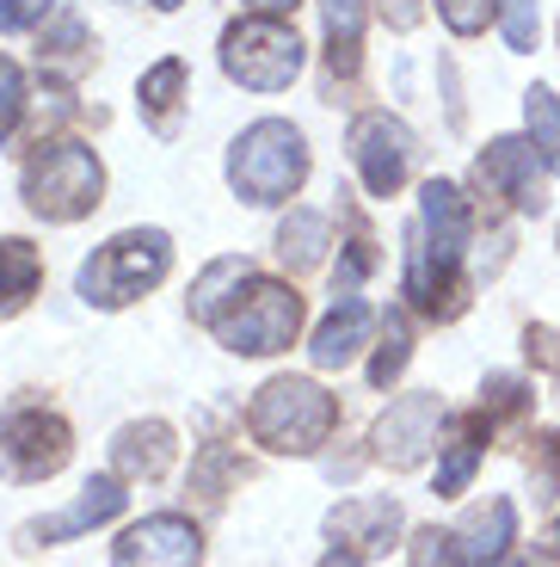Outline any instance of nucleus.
Returning <instances> with one entry per match:
<instances>
[{
	"mask_svg": "<svg viewBox=\"0 0 560 567\" xmlns=\"http://www.w3.org/2000/svg\"><path fill=\"white\" fill-rule=\"evenodd\" d=\"M19 198L31 216L69 228L105 204V161L81 136H43L31 142L25 167H19Z\"/></svg>",
	"mask_w": 560,
	"mask_h": 567,
	"instance_id": "f03ea898",
	"label": "nucleus"
},
{
	"mask_svg": "<svg viewBox=\"0 0 560 567\" xmlns=\"http://www.w3.org/2000/svg\"><path fill=\"white\" fill-rule=\"evenodd\" d=\"M302 0H247V13H271V19H290Z\"/></svg>",
	"mask_w": 560,
	"mask_h": 567,
	"instance_id": "e433bc0d",
	"label": "nucleus"
},
{
	"mask_svg": "<svg viewBox=\"0 0 560 567\" xmlns=\"http://www.w3.org/2000/svg\"><path fill=\"white\" fill-rule=\"evenodd\" d=\"M401 530H406V512H401V499H388V494H364V499H339L333 512H326V537L339 543V549H351V555H388L394 543H401Z\"/></svg>",
	"mask_w": 560,
	"mask_h": 567,
	"instance_id": "4468645a",
	"label": "nucleus"
},
{
	"mask_svg": "<svg viewBox=\"0 0 560 567\" xmlns=\"http://www.w3.org/2000/svg\"><path fill=\"white\" fill-rule=\"evenodd\" d=\"M444 432H449V413H444V401H437L432 389L394 395L388 408L376 413V425H370V463L406 475V468H419L425 456L444 444Z\"/></svg>",
	"mask_w": 560,
	"mask_h": 567,
	"instance_id": "1a4fd4ad",
	"label": "nucleus"
},
{
	"mask_svg": "<svg viewBox=\"0 0 560 567\" xmlns=\"http://www.w3.org/2000/svg\"><path fill=\"white\" fill-rule=\"evenodd\" d=\"M419 13H425L419 0H382V19H388L394 31H413V25H419Z\"/></svg>",
	"mask_w": 560,
	"mask_h": 567,
	"instance_id": "c9c22d12",
	"label": "nucleus"
},
{
	"mask_svg": "<svg viewBox=\"0 0 560 567\" xmlns=\"http://www.w3.org/2000/svg\"><path fill=\"white\" fill-rule=\"evenodd\" d=\"M173 271V235L167 228H124L105 247L81 259L74 271V297L86 309H129L136 297H148L155 284H167Z\"/></svg>",
	"mask_w": 560,
	"mask_h": 567,
	"instance_id": "39448f33",
	"label": "nucleus"
},
{
	"mask_svg": "<svg viewBox=\"0 0 560 567\" xmlns=\"http://www.w3.org/2000/svg\"><path fill=\"white\" fill-rule=\"evenodd\" d=\"M38 290H43V254L25 235H0V321H13L19 309H31Z\"/></svg>",
	"mask_w": 560,
	"mask_h": 567,
	"instance_id": "4be33fe9",
	"label": "nucleus"
},
{
	"mask_svg": "<svg viewBox=\"0 0 560 567\" xmlns=\"http://www.w3.org/2000/svg\"><path fill=\"white\" fill-rule=\"evenodd\" d=\"M247 475H252V463L235 451V444H204V451L191 456V494H197V506H222Z\"/></svg>",
	"mask_w": 560,
	"mask_h": 567,
	"instance_id": "b1692460",
	"label": "nucleus"
},
{
	"mask_svg": "<svg viewBox=\"0 0 560 567\" xmlns=\"http://www.w3.org/2000/svg\"><path fill=\"white\" fill-rule=\"evenodd\" d=\"M449 537H456V549H463L468 567H499L505 555H511V543H518V506L505 494L480 499V506H468L456 525H449Z\"/></svg>",
	"mask_w": 560,
	"mask_h": 567,
	"instance_id": "2eb2a0df",
	"label": "nucleus"
},
{
	"mask_svg": "<svg viewBox=\"0 0 560 567\" xmlns=\"http://www.w3.org/2000/svg\"><path fill=\"white\" fill-rule=\"evenodd\" d=\"M339 432V395L314 377H271L247 401V439L271 456H321V444Z\"/></svg>",
	"mask_w": 560,
	"mask_h": 567,
	"instance_id": "7ed1b4c3",
	"label": "nucleus"
},
{
	"mask_svg": "<svg viewBox=\"0 0 560 567\" xmlns=\"http://www.w3.org/2000/svg\"><path fill=\"white\" fill-rule=\"evenodd\" d=\"M93 62H98V38L86 31V19L74 13V7H56V13L38 25V69L74 81V74H86Z\"/></svg>",
	"mask_w": 560,
	"mask_h": 567,
	"instance_id": "a211bd4d",
	"label": "nucleus"
},
{
	"mask_svg": "<svg viewBox=\"0 0 560 567\" xmlns=\"http://www.w3.org/2000/svg\"><path fill=\"white\" fill-rule=\"evenodd\" d=\"M309 136L290 124V117H259L228 142V185L235 198L252 210H271V204H290L302 185H309Z\"/></svg>",
	"mask_w": 560,
	"mask_h": 567,
	"instance_id": "20e7f679",
	"label": "nucleus"
},
{
	"mask_svg": "<svg viewBox=\"0 0 560 567\" xmlns=\"http://www.w3.org/2000/svg\"><path fill=\"white\" fill-rule=\"evenodd\" d=\"M542 543H548L542 555H554V561H560V512H554V525H548V537H542Z\"/></svg>",
	"mask_w": 560,
	"mask_h": 567,
	"instance_id": "58836bf2",
	"label": "nucleus"
},
{
	"mask_svg": "<svg viewBox=\"0 0 560 567\" xmlns=\"http://www.w3.org/2000/svg\"><path fill=\"white\" fill-rule=\"evenodd\" d=\"M31 112V86H25V69L13 56H0V142L13 136Z\"/></svg>",
	"mask_w": 560,
	"mask_h": 567,
	"instance_id": "cd10ccee",
	"label": "nucleus"
},
{
	"mask_svg": "<svg viewBox=\"0 0 560 567\" xmlns=\"http://www.w3.org/2000/svg\"><path fill=\"white\" fill-rule=\"evenodd\" d=\"M475 185L487 198H505L518 216H542L548 210V161L536 155L530 136H499L480 148L475 161Z\"/></svg>",
	"mask_w": 560,
	"mask_h": 567,
	"instance_id": "9b49d317",
	"label": "nucleus"
},
{
	"mask_svg": "<svg viewBox=\"0 0 560 567\" xmlns=\"http://www.w3.org/2000/svg\"><path fill=\"white\" fill-rule=\"evenodd\" d=\"M523 124H530V142H536V155L548 161V173H560V100L548 86L523 93Z\"/></svg>",
	"mask_w": 560,
	"mask_h": 567,
	"instance_id": "bb28decb",
	"label": "nucleus"
},
{
	"mask_svg": "<svg viewBox=\"0 0 560 567\" xmlns=\"http://www.w3.org/2000/svg\"><path fill=\"white\" fill-rule=\"evenodd\" d=\"M179 456V432L167 420H129L112 439V475L124 482H160Z\"/></svg>",
	"mask_w": 560,
	"mask_h": 567,
	"instance_id": "dca6fc26",
	"label": "nucleus"
},
{
	"mask_svg": "<svg viewBox=\"0 0 560 567\" xmlns=\"http://www.w3.org/2000/svg\"><path fill=\"white\" fill-rule=\"evenodd\" d=\"M302 315H309L302 290L259 271V278L240 290V302L210 327V333L222 340V352H235V358H278V352H290V346H295Z\"/></svg>",
	"mask_w": 560,
	"mask_h": 567,
	"instance_id": "423d86ee",
	"label": "nucleus"
},
{
	"mask_svg": "<svg viewBox=\"0 0 560 567\" xmlns=\"http://www.w3.org/2000/svg\"><path fill=\"white\" fill-rule=\"evenodd\" d=\"M155 7H160V13H173V7H185V0H155Z\"/></svg>",
	"mask_w": 560,
	"mask_h": 567,
	"instance_id": "a19ab883",
	"label": "nucleus"
},
{
	"mask_svg": "<svg viewBox=\"0 0 560 567\" xmlns=\"http://www.w3.org/2000/svg\"><path fill=\"white\" fill-rule=\"evenodd\" d=\"M468 241H475V204L463 198V185L425 179L419 185V223L406 228V302L425 321H456L468 309Z\"/></svg>",
	"mask_w": 560,
	"mask_h": 567,
	"instance_id": "f257e3e1",
	"label": "nucleus"
},
{
	"mask_svg": "<svg viewBox=\"0 0 560 567\" xmlns=\"http://www.w3.org/2000/svg\"><path fill=\"white\" fill-rule=\"evenodd\" d=\"M112 567H204V530L185 512H148L117 530Z\"/></svg>",
	"mask_w": 560,
	"mask_h": 567,
	"instance_id": "f8f14e48",
	"label": "nucleus"
},
{
	"mask_svg": "<svg viewBox=\"0 0 560 567\" xmlns=\"http://www.w3.org/2000/svg\"><path fill=\"white\" fill-rule=\"evenodd\" d=\"M376 321H382V315L370 309V302H357V297H339V302H333V315H326V321L314 327V340H309V358H314V370H345V364H357V352L370 346V333H376Z\"/></svg>",
	"mask_w": 560,
	"mask_h": 567,
	"instance_id": "f3484780",
	"label": "nucleus"
},
{
	"mask_svg": "<svg viewBox=\"0 0 560 567\" xmlns=\"http://www.w3.org/2000/svg\"><path fill=\"white\" fill-rule=\"evenodd\" d=\"M406 358H413V315H406V309H388V315L376 321V358H370V383H376V389L401 383Z\"/></svg>",
	"mask_w": 560,
	"mask_h": 567,
	"instance_id": "a878e982",
	"label": "nucleus"
},
{
	"mask_svg": "<svg viewBox=\"0 0 560 567\" xmlns=\"http://www.w3.org/2000/svg\"><path fill=\"white\" fill-rule=\"evenodd\" d=\"M530 475H536V487H542V499H560V432L536 439V451H530Z\"/></svg>",
	"mask_w": 560,
	"mask_h": 567,
	"instance_id": "72a5a7b5",
	"label": "nucleus"
},
{
	"mask_svg": "<svg viewBox=\"0 0 560 567\" xmlns=\"http://www.w3.org/2000/svg\"><path fill=\"white\" fill-rule=\"evenodd\" d=\"M124 487H129L124 475H93L62 512H43V518L19 525V549H56V543H74V537H86V530L112 525L117 512L129 506Z\"/></svg>",
	"mask_w": 560,
	"mask_h": 567,
	"instance_id": "ddd939ff",
	"label": "nucleus"
},
{
	"mask_svg": "<svg viewBox=\"0 0 560 567\" xmlns=\"http://www.w3.org/2000/svg\"><path fill=\"white\" fill-rule=\"evenodd\" d=\"M185 86H191V69L179 56H160L155 69L136 81V105H142V124L155 136H179V112H185Z\"/></svg>",
	"mask_w": 560,
	"mask_h": 567,
	"instance_id": "aec40b11",
	"label": "nucleus"
},
{
	"mask_svg": "<svg viewBox=\"0 0 560 567\" xmlns=\"http://www.w3.org/2000/svg\"><path fill=\"white\" fill-rule=\"evenodd\" d=\"M487 444H492L487 420H480V413H456V420H449V439L437 444V451H444V463H437V494H444V499H463L468 482H475L480 451H487Z\"/></svg>",
	"mask_w": 560,
	"mask_h": 567,
	"instance_id": "412c9836",
	"label": "nucleus"
},
{
	"mask_svg": "<svg viewBox=\"0 0 560 567\" xmlns=\"http://www.w3.org/2000/svg\"><path fill=\"white\" fill-rule=\"evenodd\" d=\"M222 74L247 93H283V86L302 74V38H295L290 19L271 13H240L222 25Z\"/></svg>",
	"mask_w": 560,
	"mask_h": 567,
	"instance_id": "0eeeda50",
	"label": "nucleus"
},
{
	"mask_svg": "<svg viewBox=\"0 0 560 567\" xmlns=\"http://www.w3.org/2000/svg\"><path fill=\"white\" fill-rule=\"evenodd\" d=\"M406 561H413V567H468L463 549H456V537H449V525H444V530H437V525L413 530V543H406Z\"/></svg>",
	"mask_w": 560,
	"mask_h": 567,
	"instance_id": "c85d7f7f",
	"label": "nucleus"
},
{
	"mask_svg": "<svg viewBox=\"0 0 560 567\" xmlns=\"http://www.w3.org/2000/svg\"><path fill=\"white\" fill-rule=\"evenodd\" d=\"M480 420H487V432H518L523 420L536 413V389L523 383V377H511V370H492L487 383H480Z\"/></svg>",
	"mask_w": 560,
	"mask_h": 567,
	"instance_id": "393cba45",
	"label": "nucleus"
},
{
	"mask_svg": "<svg viewBox=\"0 0 560 567\" xmlns=\"http://www.w3.org/2000/svg\"><path fill=\"white\" fill-rule=\"evenodd\" d=\"M518 567H554V555H536V561H518Z\"/></svg>",
	"mask_w": 560,
	"mask_h": 567,
	"instance_id": "ea45409f",
	"label": "nucleus"
},
{
	"mask_svg": "<svg viewBox=\"0 0 560 567\" xmlns=\"http://www.w3.org/2000/svg\"><path fill=\"white\" fill-rule=\"evenodd\" d=\"M326 13V43H357L370 19V0H321Z\"/></svg>",
	"mask_w": 560,
	"mask_h": 567,
	"instance_id": "2f4dec72",
	"label": "nucleus"
},
{
	"mask_svg": "<svg viewBox=\"0 0 560 567\" xmlns=\"http://www.w3.org/2000/svg\"><path fill=\"white\" fill-rule=\"evenodd\" d=\"M523 358L548 377H560V327H542V321L523 327Z\"/></svg>",
	"mask_w": 560,
	"mask_h": 567,
	"instance_id": "f704fd0d",
	"label": "nucleus"
},
{
	"mask_svg": "<svg viewBox=\"0 0 560 567\" xmlns=\"http://www.w3.org/2000/svg\"><path fill=\"white\" fill-rule=\"evenodd\" d=\"M321 567H364V555H351V549H339V543H333V549L321 555Z\"/></svg>",
	"mask_w": 560,
	"mask_h": 567,
	"instance_id": "4c0bfd02",
	"label": "nucleus"
},
{
	"mask_svg": "<svg viewBox=\"0 0 560 567\" xmlns=\"http://www.w3.org/2000/svg\"><path fill=\"white\" fill-rule=\"evenodd\" d=\"M326 247H333V223L321 210H290L278 223V259L290 271H321Z\"/></svg>",
	"mask_w": 560,
	"mask_h": 567,
	"instance_id": "5701e85b",
	"label": "nucleus"
},
{
	"mask_svg": "<svg viewBox=\"0 0 560 567\" xmlns=\"http://www.w3.org/2000/svg\"><path fill=\"white\" fill-rule=\"evenodd\" d=\"M259 278V266H252L247 254H222V259H210V266L197 271V284H191V297H185V315H191L197 327H216L228 309L240 302V290Z\"/></svg>",
	"mask_w": 560,
	"mask_h": 567,
	"instance_id": "6ab92c4d",
	"label": "nucleus"
},
{
	"mask_svg": "<svg viewBox=\"0 0 560 567\" xmlns=\"http://www.w3.org/2000/svg\"><path fill=\"white\" fill-rule=\"evenodd\" d=\"M50 13H56V0H0V31H7V38H25V31H38Z\"/></svg>",
	"mask_w": 560,
	"mask_h": 567,
	"instance_id": "473e14b6",
	"label": "nucleus"
},
{
	"mask_svg": "<svg viewBox=\"0 0 560 567\" xmlns=\"http://www.w3.org/2000/svg\"><path fill=\"white\" fill-rule=\"evenodd\" d=\"M345 148H351V167H357L370 198H394L413 179V155H419L413 130L394 112H357L345 130Z\"/></svg>",
	"mask_w": 560,
	"mask_h": 567,
	"instance_id": "9d476101",
	"label": "nucleus"
},
{
	"mask_svg": "<svg viewBox=\"0 0 560 567\" xmlns=\"http://www.w3.org/2000/svg\"><path fill=\"white\" fill-rule=\"evenodd\" d=\"M74 456V425L43 401H13L0 413V475L19 487H38L62 475Z\"/></svg>",
	"mask_w": 560,
	"mask_h": 567,
	"instance_id": "6e6552de",
	"label": "nucleus"
},
{
	"mask_svg": "<svg viewBox=\"0 0 560 567\" xmlns=\"http://www.w3.org/2000/svg\"><path fill=\"white\" fill-rule=\"evenodd\" d=\"M437 13L456 38H480V31L499 19V0H437Z\"/></svg>",
	"mask_w": 560,
	"mask_h": 567,
	"instance_id": "7c9ffc66",
	"label": "nucleus"
},
{
	"mask_svg": "<svg viewBox=\"0 0 560 567\" xmlns=\"http://www.w3.org/2000/svg\"><path fill=\"white\" fill-rule=\"evenodd\" d=\"M499 31L511 50H536V31H542V0H499Z\"/></svg>",
	"mask_w": 560,
	"mask_h": 567,
	"instance_id": "c756f323",
	"label": "nucleus"
}]
</instances>
